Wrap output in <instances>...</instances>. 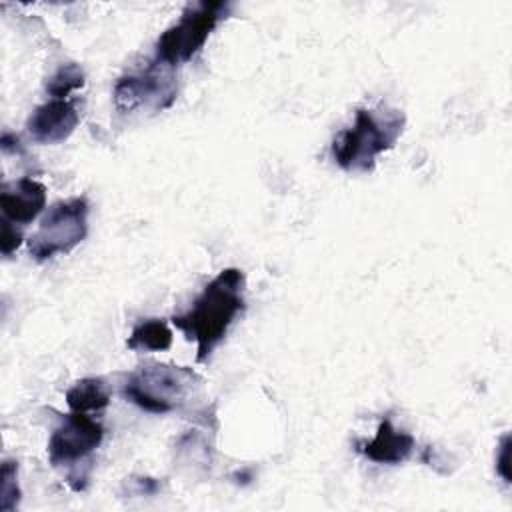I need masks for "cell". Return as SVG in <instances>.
Returning <instances> with one entry per match:
<instances>
[{"mask_svg":"<svg viewBox=\"0 0 512 512\" xmlns=\"http://www.w3.org/2000/svg\"><path fill=\"white\" fill-rule=\"evenodd\" d=\"M244 282L242 270L226 268L204 286L190 310L172 318V324L180 328L188 340H196L198 362L210 358L236 316L244 310Z\"/></svg>","mask_w":512,"mask_h":512,"instance_id":"6da1fadb","label":"cell"},{"mask_svg":"<svg viewBox=\"0 0 512 512\" xmlns=\"http://www.w3.org/2000/svg\"><path fill=\"white\" fill-rule=\"evenodd\" d=\"M404 128V114L398 110H356L354 124L342 130L332 142V158L346 172H368L376 158L390 150Z\"/></svg>","mask_w":512,"mask_h":512,"instance_id":"7a4b0ae2","label":"cell"},{"mask_svg":"<svg viewBox=\"0 0 512 512\" xmlns=\"http://www.w3.org/2000/svg\"><path fill=\"white\" fill-rule=\"evenodd\" d=\"M228 2H194L188 4L176 24L166 28L156 42L154 62L174 68L202 50L212 30L230 12Z\"/></svg>","mask_w":512,"mask_h":512,"instance_id":"3957f363","label":"cell"},{"mask_svg":"<svg viewBox=\"0 0 512 512\" xmlns=\"http://www.w3.org/2000/svg\"><path fill=\"white\" fill-rule=\"evenodd\" d=\"M194 382L198 376L190 368L150 362L128 376L122 394L146 412L166 414L186 400Z\"/></svg>","mask_w":512,"mask_h":512,"instance_id":"277c9868","label":"cell"},{"mask_svg":"<svg viewBox=\"0 0 512 512\" xmlns=\"http://www.w3.org/2000/svg\"><path fill=\"white\" fill-rule=\"evenodd\" d=\"M88 212L90 206L84 196L56 202L28 240L32 258L42 262L78 246L88 234Z\"/></svg>","mask_w":512,"mask_h":512,"instance_id":"5b68a950","label":"cell"},{"mask_svg":"<svg viewBox=\"0 0 512 512\" xmlns=\"http://www.w3.org/2000/svg\"><path fill=\"white\" fill-rule=\"evenodd\" d=\"M104 428L84 412L68 414L48 440V460L52 466L78 468L100 446Z\"/></svg>","mask_w":512,"mask_h":512,"instance_id":"8992f818","label":"cell"},{"mask_svg":"<svg viewBox=\"0 0 512 512\" xmlns=\"http://www.w3.org/2000/svg\"><path fill=\"white\" fill-rule=\"evenodd\" d=\"M166 66L150 62L140 74L124 76L114 86V104L122 112H132L142 106L166 108L176 98V86L172 76H168Z\"/></svg>","mask_w":512,"mask_h":512,"instance_id":"52a82bcc","label":"cell"},{"mask_svg":"<svg viewBox=\"0 0 512 512\" xmlns=\"http://www.w3.org/2000/svg\"><path fill=\"white\" fill-rule=\"evenodd\" d=\"M78 122L76 104L66 98H54L30 114L26 130L38 144H60L76 130Z\"/></svg>","mask_w":512,"mask_h":512,"instance_id":"ba28073f","label":"cell"},{"mask_svg":"<svg viewBox=\"0 0 512 512\" xmlns=\"http://www.w3.org/2000/svg\"><path fill=\"white\" fill-rule=\"evenodd\" d=\"M0 206L6 220L14 224L32 222L46 206V186L34 178L6 182L0 192Z\"/></svg>","mask_w":512,"mask_h":512,"instance_id":"9c48e42d","label":"cell"},{"mask_svg":"<svg viewBox=\"0 0 512 512\" xmlns=\"http://www.w3.org/2000/svg\"><path fill=\"white\" fill-rule=\"evenodd\" d=\"M358 450L376 464H402L414 450V438L408 432H400L392 426L390 418H384L370 442H360Z\"/></svg>","mask_w":512,"mask_h":512,"instance_id":"30bf717a","label":"cell"},{"mask_svg":"<svg viewBox=\"0 0 512 512\" xmlns=\"http://www.w3.org/2000/svg\"><path fill=\"white\" fill-rule=\"evenodd\" d=\"M130 350L138 352H162L172 346V330L160 318H148L136 324L126 340Z\"/></svg>","mask_w":512,"mask_h":512,"instance_id":"8fae6325","label":"cell"},{"mask_svg":"<svg viewBox=\"0 0 512 512\" xmlns=\"http://www.w3.org/2000/svg\"><path fill=\"white\" fill-rule=\"evenodd\" d=\"M66 402L72 412L102 410L110 402V394L100 378H82L66 392Z\"/></svg>","mask_w":512,"mask_h":512,"instance_id":"7c38bea8","label":"cell"},{"mask_svg":"<svg viewBox=\"0 0 512 512\" xmlns=\"http://www.w3.org/2000/svg\"><path fill=\"white\" fill-rule=\"evenodd\" d=\"M84 86V70L76 62L62 64L46 82V90L54 98H66L70 92Z\"/></svg>","mask_w":512,"mask_h":512,"instance_id":"4fadbf2b","label":"cell"},{"mask_svg":"<svg viewBox=\"0 0 512 512\" xmlns=\"http://www.w3.org/2000/svg\"><path fill=\"white\" fill-rule=\"evenodd\" d=\"M16 472H18L16 462L6 460V462L2 464V472H0V478H2V486H0V494H2L0 508H2V510H12V508L18 504V500H20V490H18V482H16Z\"/></svg>","mask_w":512,"mask_h":512,"instance_id":"5bb4252c","label":"cell"},{"mask_svg":"<svg viewBox=\"0 0 512 512\" xmlns=\"http://www.w3.org/2000/svg\"><path fill=\"white\" fill-rule=\"evenodd\" d=\"M18 224L10 220H2V234H0V250L4 256H10L22 242V232L16 228Z\"/></svg>","mask_w":512,"mask_h":512,"instance_id":"9a60e30c","label":"cell"},{"mask_svg":"<svg viewBox=\"0 0 512 512\" xmlns=\"http://www.w3.org/2000/svg\"><path fill=\"white\" fill-rule=\"evenodd\" d=\"M500 454L496 456V470L498 474L504 478V482H510V472H508V460H510V436H504L502 438V444H500Z\"/></svg>","mask_w":512,"mask_h":512,"instance_id":"2e32d148","label":"cell"}]
</instances>
